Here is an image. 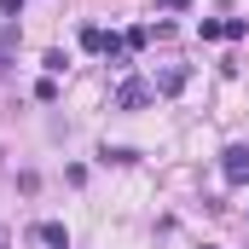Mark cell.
Here are the masks:
<instances>
[{"label": "cell", "instance_id": "cell-2", "mask_svg": "<svg viewBox=\"0 0 249 249\" xmlns=\"http://www.w3.org/2000/svg\"><path fill=\"white\" fill-rule=\"evenodd\" d=\"M151 93H157V87H145V81H122V87H116V110H139V105H151Z\"/></svg>", "mask_w": 249, "mask_h": 249}, {"label": "cell", "instance_id": "cell-5", "mask_svg": "<svg viewBox=\"0 0 249 249\" xmlns=\"http://www.w3.org/2000/svg\"><path fill=\"white\" fill-rule=\"evenodd\" d=\"M99 162H133V151H127V145H105V151H99Z\"/></svg>", "mask_w": 249, "mask_h": 249}, {"label": "cell", "instance_id": "cell-8", "mask_svg": "<svg viewBox=\"0 0 249 249\" xmlns=\"http://www.w3.org/2000/svg\"><path fill=\"white\" fill-rule=\"evenodd\" d=\"M0 12H6V18H18V12H23V0H0Z\"/></svg>", "mask_w": 249, "mask_h": 249}, {"label": "cell", "instance_id": "cell-6", "mask_svg": "<svg viewBox=\"0 0 249 249\" xmlns=\"http://www.w3.org/2000/svg\"><path fill=\"white\" fill-rule=\"evenodd\" d=\"M197 35H203V41H220V35H226V23H214V18H203V23H197Z\"/></svg>", "mask_w": 249, "mask_h": 249}, {"label": "cell", "instance_id": "cell-4", "mask_svg": "<svg viewBox=\"0 0 249 249\" xmlns=\"http://www.w3.org/2000/svg\"><path fill=\"white\" fill-rule=\"evenodd\" d=\"M180 87H186V70H180V64H174V70H162V75H157V93H168V99H174V93H180Z\"/></svg>", "mask_w": 249, "mask_h": 249}, {"label": "cell", "instance_id": "cell-1", "mask_svg": "<svg viewBox=\"0 0 249 249\" xmlns=\"http://www.w3.org/2000/svg\"><path fill=\"white\" fill-rule=\"evenodd\" d=\"M220 174H226L232 186H244V180H249V145H232V151H220Z\"/></svg>", "mask_w": 249, "mask_h": 249}, {"label": "cell", "instance_id": "cell-10", "mask_svg": "<svg viewBox=\"0 0 249 249\" xmlns=\"http://www.w3.org/2000/svg\"><path fill=\"white\" fill-rule=\"evenodd\" d=\"M0 244H6V232H0Z\"/></svg>", "mask_w": 249, "mask_h": 249}, {"label": "cell", "instance_id": "cell-9", "mask_svg": "<svg viewBox=\"0 0 249 249\" xmlns=\"http://www.w3.org/2000/svg\"><path fill=\"white\" fill-rule=\"evenodd\" d=\"M157 6H162V12H186V0H157Z\"/></svg>", "mask_w": 249, "mask_h": 249}, {"label": "cell", "instance_id": "cell-3", "mask_svg": "<svg viewBox=\"0 0 249 249\" xmlns=\"http://www.w3.org/2000/svg\"><path fill=\"white\" fill-rule=\"evenodd\" d=\"M35 238H41V244H53V249H70V232H64L58 220H41V226H35Z\"/></svg>", "mask_w": 249, "mask_h": 249}, {"label": "cell", "instance_id": "cell-11", "mask_svg": "<svg viewBox=\"0 0 249 249\" xmlns=\"http://www.w3.org/2000/svg\"><path fill=\"white\" fill-rule=\"evenodd\" d=\"M203 249H214V244H203Z\"/></svg>", "mask_w": 249, "mask_h": 249}, {"label": "cell", "instance_id": "cell-7", "mask_svg": "<svg viewBox=\"0 0 249 249\" xmlns=\"http://www.w3.org/2000/svg\"><path fill=\"white\" fill-rule=\"evenodd\" d=\"M81 47L87 53H105V29H81Z\"/></svg>", "mask_w": 249, "mask_h": 249}]
</instances>
